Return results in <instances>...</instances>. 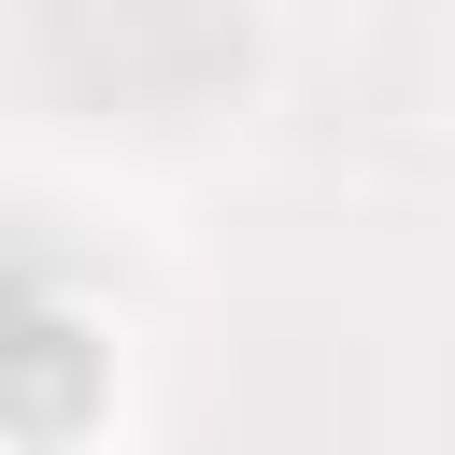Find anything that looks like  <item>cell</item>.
Instances as JSON below:
<instances>
[{"label": "cell", "mask_w": 455, "mask_h": 455, "mask_svg": "<svg viewBox=\"0 0 455 455\" xmlns=\"http://www.w3.org/2000/svg\"><path fill=\"white\" fill-rule=\"evenodd\" d=\"M85 384H100L85 327H71V313H28V341H14V441H28V455H57V441L85 427Z\"/></svg>", "instance_id": "6da1fadb"}]
</instances>
